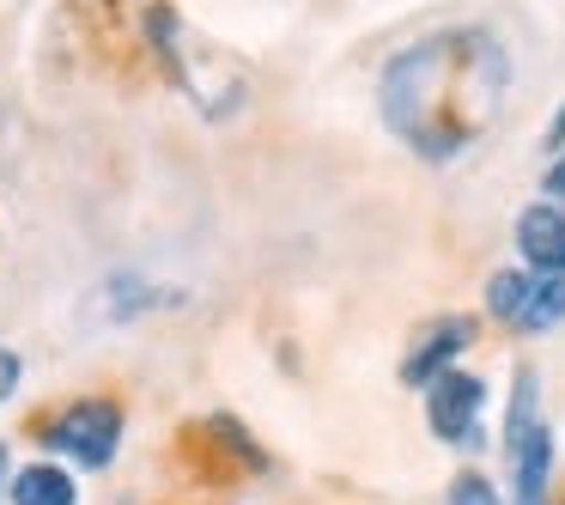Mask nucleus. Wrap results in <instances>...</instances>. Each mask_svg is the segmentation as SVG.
<instances>
[{"instance_id": "obj_1", "label": "nucleus", "mask_w": 565, "mask_h": 505, "mask_svg": "<svg viewBox=\"0 0 565 505\" xmlns=\"http://www.w3.org/2000/svg\"><path fill=\"white\" fill-rule=\"evenodd\" d=\"M511 98V55L487 25H450L390 55L377 111L390 135L426 165H450L492 135Z\"/></svg>"}, {"instance_id": "obj_2", "label": "nucleus", "mask_w": 565, "mask_h": 505, "mask_svg": "<svg viewBox=\"0 0 565 505\" xmlns=\"http://www.w3.org/2000/svg\"><path fill=\"white\" fill-rule=\"evenodd\" d=\"M504 456H511V505H547L553 481V427L541 414L535 371H516L511 408H504Z\"/></svg>"}, {"instance_id": "obj_3", "label": "nucleus", "mask_w": 565, "mask_h": 505, "mask_svg": "<svg viewBox=\"0 0 565 505\" xmlns=\"http://www.w3.org/2000/svg\"><path fill=\"white\" fill-rule=\"evenodd\" d=\"M38 439L50 444V451H67L86 469H110L116 451H122V408L104 402V396H79V402L62 408V414L43 420Z\"/></svg>"}, {"instance_id": "obj_4", "label": "nucleus", "mask_w": 565, "mask_h": 505, "mask_svg": "<svg viewBox=\"0 0 565 505\" xmlns=\"http://www.w3.org/2000/svg\"><path fill=\"white\" fill-rule=\"evenodd\" d=\"M487 311L511 323L516 335H547L565 323V274H529V269H499L487 281Z\"/></svg>"}, {"instance_id": "obj_5", "label": "nucleus", "mask_w": 565, "mask_h": 505, "mask_svg": "<svg viewBox=\"0 0 565 505\" xmlns=\"http://www.w3.org/2000/svg\"><path fill=\"white\" fill-rule=\"evenodd\" d=\"M480 408H487V383L475 371H444L426 390V420L444 444H480Z\"/></svg>"}, {"instance_id": "obj_6", "label": "nucleus", "mask_w": 565, "mask_h": 505, "mask_svg": "<svg viewBox=\"0 0 565 505\" xmlns=\"http://www.w3.org/2000/svg\"><path fill=\"white\" fill-rule=\"evenodd\" d=\"M475 341V317H438L419 329V341L407 347L402 359V383L407 390H431V383L444 378V371H456V354Z\"/></svg>"}, {"instance_id": "obj_7", "label": "nucleus", "mask_w": 565, "mask_h": 505, "mask_svg": "<svg viewBox=\"0 0 565 505\" xmlns=\"http://www.w3.org/2000/svg\"><path fill=\"white\" fill-rule=\"evenodd\" d=\"M516 250H523L529 274H565V208L559 201H535L516 213Z\"/></svg>"}, {"instance_id": "obj_8", "label": "nucleus", "mask_w": 565, "mask_h": 505, "mask_svg": "<svg viewBox=\"0 0 565 505\" xmlns=\"http://www.w3.org/2000/svg\"><path fill=\"white\" fill-rule=\"evenodd\" d=\"M7 499L13 505H79V487H74V475H67L62 463H31V469L13 475Z\"/></svg>"}, {"instance_id": "obj_9", "label": "nucleus", "mask_w": 565, "mask_h": 505, "mask_svg": "<svg viewBox=\"0 0 565 505\" xmlns=\"http://www.w3.org/2000/svg\"><path fill=\"white\" fill-rule=\"evenodd\" d=\"M444 505H499V487H492L487 475H456L450 493H444Z\"/></svg>"}, {"instance_id": "obj_10", "label": "nucleus", "mask_w": 565, "mask_h": 505, "mask_svg": "<svg viewBox=\"0 0 565 505\" xmlns=\"http://www.w3.org/2000/svg\"><path fill=\"white\" fill-rule=\"evenodd\" d=\"M19 378H25V359H19L13 347H0V402L19 390Z\"/></svg>"}, {"instance_id": "obj_11", "label": "nucleus", "mask_w": 565, "mask_h": 505, "mask_svg": "<svg viewBox=\"0 0 565 505\" xmlns=\"http://www.w3.org/2000/svg\"><path fill=\"white\" fill-rule=\"evenodd\" d=\"M547 196H553V201H565V152L547 165Z\"/></svg>"}, {"instance_id": "obj_12", "label": "nucleus", "mask_w": 565, "mask_h": 505, "mask_svg": "<svg viewBox=\"0 0 565 505\" xmlns=\"http://www.w3.org/2000/svg\"><path fill=\"white\" fill-rule=\"evenodd\" d=\"M547 147H553V152H565V104H559V116H553V135H547Z\"/></svg>"}, {"instance_id": "obj_13", "label": "nucleus", "mask_w": 565, "mask_h": 505, "mask_svg": "<svg viewBox=\"0 0 565 505\" xmlns=\"http://www.w3.org/2000/svg\"><path fill=\"white\" fill-rule=\"evenodd\" d=\"M13 475L19 469H13V456H7V444H0V487H13Z\"/></svg>"}]
</instances>
